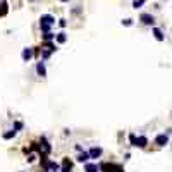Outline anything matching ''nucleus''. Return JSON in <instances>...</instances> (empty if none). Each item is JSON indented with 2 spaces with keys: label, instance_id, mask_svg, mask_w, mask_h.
<instances>
[{
  "label": "nucleus",
  "instance_id": "19",
  "mask_svg": "<svg viewBox=\"0 0 172 172\" xmlns=\"http://www.w3.org/2000/svg\"><path fill=\"white\" fill-rule=\"evenodd\" d=\"M122 26H133V19H122Z\"/></svg>",
  "mask_w": 172,
  "mask_h": 172
},
{
  "label": "nucleus",
  "instance_id": "9",
  "mask_svg": "<svg viewBox=\"0 0 172 172\" xmlns=\"http://www.w3.org/2000/svg\"><path fill=\"white\" fill-rule=\"evenodd\" d=\"M146 145H148V138H146V136H136L134 146H138V148H145Z\"/></svg>",
  "mask_w": 172,
  "mask_h": 172
},
{
  "label": "nucleus",
  "instance_id": "5",
  "mask_svg": "<svg viewBox=\"0 0 172 172\" xmlns=\"http://www.w3.org/2000/svg\"><path fill=\"white\" fill-rule=\"evenodd\" d=\"M103 153V150L100 148V146H91L90 148V151H88V155H90V158H100Z\"/></svg>",
  "mask_w": 172,
  "mask_h": 172
},
{
  "label": "nucleus",
  "instance_id": "11",
  "mask_svg": "<svg viewBox=\"0 0 172 172\" xmlns=\"http://www.w3.org/2000/svg\"><path fill=\"white\" fill-rule=\"evenodd\" d=\"M76 160L79 162V164H88V160H90V155H88V151H79V155H78V158Z\"/></svg>",
  "mask_w": 172,
  "mask_h": 172
},
{
  "label": "nucleus",
  "instance_id": "3",
  "mask_svg": "<svg viewBox=\"0 0 172 172\" xmlns=\"http://www.w3.org/2000/svg\"><path fill=\"white\" fill-rule=\"evenodd\" d=\"M140 21L143 22V24H146V26H153V24H155V17L151 16V14H148V12H143L140 16Z\"/></svg>",
  "mask_w": 172,
  "mask_h": 172
},
{
  "label": "nucleus",
  "instance_id": "20",
  "mask_svg": "<svg viewBox=\"0 0 172 172\" xmlns=\"http://www.w3.org/2000/svg\"><path fill=\"white\" fill-rule=\"evenodd\" d=\"M129 141H131V145L134 146V143H136V134H133V133H131V134H129Z\"/></svg>",
  "mask_w": 172,
  "mask_h": 172
},
{
  "label": "nucleus",
  "instance_id": "6",
  "mask_svg": "<svg viewBox=\"0 0 172 172\" xmlns=\"http://www.w3.org/2000/svg\"><path fill=\"white\" fill-rule=\"evenodd\" d=\"M155 143H157L158 146H165L167 143H169V133H167V134H165V133L158 134V136L155 138Z\"/></svg>",
  "mask_w": 172,
  "mask_h": 172
},
{
  "label": "nucleus",
  "instance_id": "16",
  "mask_svg": "<svg viewBox=\"0 0 172 172\" xmlns=\"http://www.w3.org/2000/svg\"><path fill=\"white\" fill-rule=\"evenodd\" d=\"M5 14H7V4L2 0L0 2V16H5Z\"/></svg>",
  "mask_w": 172,
  "mask_h": 172
},
{
  "label": "nucleus",
  "instance_id": "2",
  "mask_svg": "<svg viewBox=\"0 0 172 172\" xmlns=\"http://www.w3.org/2000/svg\"><path fill=\"white\" fill-rule=\"evenodd\" d=\"M55 24V17L52 16V14H43L41 17H40V26H54Z\"/></svg>",
  "mask_w": 172,
  "mask_h": 172
},
{
  "label": "nucleus",
  "instance_id": "12",
  "mask_svg": "<svg viewBox=\"0 0 172 172\" xmlns=\"http://www.w3.org/2000/svg\"><path fill=\"white\" fill-rule=\"evenodd\" d=\"M84 172H100L98 170V164H91V162L84 164Z\"/></svg>",
  "mask_w": 172,
  "mask_h": 172
},
{
  "label": "nucleus",
  "instance_id": "17",
  "mask_svg": "<svg viewBox=\"0 0 172 172\" xmlns=\"http://www.w3.org/2000/svg\"><path fill=\"white\" fill-rule=\"evenodd\" d=\"M146 4V0H134V2H133V7H134V9H140L141 5H145Z\"/></svg>",
  "mask_w": 172,
  "mask_h": 172
},
{
  "label": "nucleus",
  "instance_id": "15",
  "mask_svg": "<svg viewBox=\"0 0 172 172\" xmlns=\"http://www.w3.org/2000/svg\"><path fill=\"white\" fill-rule=\"evenodd\" d=\"M16 131H7V133H4V140H12V138H16Z\"/></svg>",
  "mask_w": 172,
  "mask_h": 172
},
{
  "label": "nucleus",
  "instance_id": "10",
  "mask_svg": "<svg viewBox=\"0 0 172 172\" xmlns=\"http://www.w3.org/2000/svg\"><path fill=\"white\" fill-rule=\"evenodd\" d=\"M151 33H153L155 40H158V41H164V40H165V35H164V31H162L160 28H153V29H151Z\"/></svg>",
  "mask_w": 172,
  "mask_h": 172
},
{
  "label": "nucleus",
  "instance_id": "14",
  "mask_svg": "<svg viewBox=\"0 0 172 172\" xmlns=\"http://www.w3.org/2000/svg\"><path fill=\"white\" fill-rule=\"evenodd\" d=\"M41 38H43V41H52V40H55V35L52 31H50V33H43Z\"/></svg>",
  "mask_w": 172,
  "mask_h": 172
},
{
  "label": "nucleus",
  "instance_id": "23",
  "mask_svg": "<svg viewBox=\"0 0 172 172\" xmlns=\"http://www.w3.org/2000/svg\"><path fill=\"white\" fill-rule=\"evenodd\" d=\"M60 2H64V4H65V2H69V0H60Z\"/></svg>",
  "mask_w": 172,
  "mask_h": 172
},
{
  "label": "nucleus",
  "instance_id": "4",
  "mask_svg": "<svg viewBox=\"0 0 172 172\" xmlns=\"http://www.w3.org/2000/svg\"><path fill=\"white\" fill-rule=\"evenodd\" d=\"M33 55H35V48H31V47H26V48L22 50L21 57H22V60H24V62H29V60L33 59Z\"/></svg>",
  "mask_w": 172,
  "mask_h": 172
},
{
  "label": "nucleus",
  "instance_id": "1",
  "mask_svg": "<svg viewBox=\"0 0 172 172\" xmlns=\"http://www.w3.org/2000/svg\"><path fill=\"white\" fill-rule=\"evenodd\" d=\"M98 170H102V172H121L122 170V167L121 165H115V164H107V162H103V164H100L98 165Z\"/></svg>",
  "mask_w": 172,
  "mask_h": 172
},
{
  "label": "nucleus",
  "instance_id": "22",
  "mask_svg": "<svg viewBox=\"0 0 172 172\" xmlns=\"http://www.w3.org/2000/svg\"><path fill=\"white\" fill-rule=\"evenodd\" d=\"M28 162H29V164H31V162H35V155H29V157H28Z\"/></svg>",
  "mask_w": 172,
  "mask_h": 172
},
{
  "label": "nucleus",
  "instance_id": "7",
  "mask_svg": "<svg viewBox=\"0 0 172 172\" xmlns=\"http://www.w3.org/2000/svg\"><path fill=\"white\" fill-rule=\"evenodd\" d=\"M72 169H74V164H72L69 158H64L62 167H60V172H72Z\"/></svg>",
  "mask_w": 172,
  "mask_h": 172
},
{
  "label": "nucleus",
  "instance_id": "21",
  "mask_svg": "<svg viewBox=\"0 0 172 172\" xmlns=\"http://www.w3.org/2000/svg\"><path fill=\"white\" fill-rule=\"evenodd\" d=\"M65 24H67V22H65V19H59V26L60 28H65Z\"/></svg>",
  "mask_w": 172,
  "mask_h": 172
},
{
  "label": "nucleus",
  "instance_id": "18",
  "mask_svg": "<svg viewBox=\"0 0 172 172\" xmlns=\"http://www.w3.org/2000/svg\"><path fill=\"white\" fill-rule=\"evenodd\" d=\"M22 126H24V124H22L21 121H16V122H14V129H12V131H16V133H17V131H21V129H22Z\"/></svg>",
  "mask_w": 172,
  "mask_h": 172
},
{
  "label": "nucleus",
  "instance_id": "8",
  "mask_svg": "<svg viewBox=\"0 0 172 172\" xmlns=\"http://www.w3.org/2000/svg\"><path fill=\"white\" fill-rule=\"evenodd\" d=\"M36 74L41 76V78L47 76V67H45V62H43V60H40V62L36 64Z\"/></svg>",
  "mask_w": 172,
  "mask_h": 172
},
{
  "label": "nucleus",
  "instance_id": "13",
  "mask_svg": "<svg viewBox=\"0 0 172 172\" xmlns=\"http://www.w3.org/2000/svg\"><path fill=\"white\" fill-rule=\"evenodd\" d=\"M55 41L60 43V45H62V43H65V41H67V35H65L64 31H60L59 35H55Z\"/></svg>",
  "mask_w": 172,
  "mask_h": 172
}]
</instances>
